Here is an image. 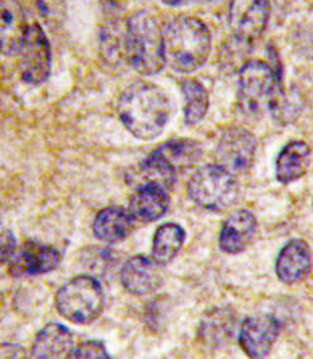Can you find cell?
I'll list each match as a JSON object with an SVG mask.
<instances>
[{"label": "cell", "mask_w": 313, "mask_h": 359, "mask_svg": "<svg viewBox=\"0 0 313 359\" xmlns=\"http://www.w3.org/2000/svg\"><path fill=\"white\" fill-rule=\"evenodd\" d=\"M274 60H251L239 71L238 106L245 115L258 118L270 112L282 121L288 118V112L293 116L283 88L282 67L277 57Z\"/></svg>", "instance_id": "cell-1"}, {"label": "cell", "mask_w": 313, "mask_h": 359, "mask_svg": "<svg viewBox=\"0 0 313 359\" xmlns=\"http://www.w3.org/2000/svg\"><path fill=\"white\" fill-rule=\"evenodd\" d=\"M172 110L167 93L149 81H137L126 87L118 101L120 121L133 137L145 142L162 134Z\"/></svg>", "instance_id": "cell-2"}, {"label": "cell", "mask_w": 313, "mask_h": 359, "mask_svg": "<svg viewBox=\"0 0 313 359\" xmlns=\"http://www.w3.org/2000/svg\"><path fill=\"white\" fill-rule=\"evenodd\" d=\"M211 33L201 19L178 15L164 28V56L169 67L192 74L207 62L211 53Z\"/></svg>", "instance_id": "cell-3"}, {"label": "cell", "mask_w": 313, "mask_h": 359, "mask_svg": "<svg viewBox=\"0 0 313 359\" xmlns=\"http://www.w3.org/2000/svg\"><path fill=\"white\" fill-rule=\"evenodd\" d=\"M126 58L143 76L156 74L167 65L164 29L151 11H139L126 20Z\"/></svg>", "instance_id": "cell-4"}, {"label": "cell", "mask_w": 313, "mask_h": 359, "mask_svg": "<svg viewBox=\"0 0 313 359\" xmlns=\"http://www.w3.org/2000/svg\"><path fill=\"white\" fill-rule=\"evenodd\" d=\"M194 205L207 211H225L238 202L240 184L235 174L218 163L199 168L187 183Z\"/></svg>", "instance_id": "cell-5"}, {"label": "cell", "mask_w": 313, "mask_h": 359, "mask_svg": "<svg viewBox=\"0 0 313 359\" xmlns=\"http://www.w3.org/2000/svg\"><path fill=\"white\" fill-rule=\"evenodd\" d=\"M58 314L74 324H90L100 316L105 305V292L100 281L88 275L69 280L57 291Z\"/></svg>", "instance_id": "cell-6"}, {"label": "cell", "mask_w": 313, "mask_h": 359, "mask_svg": "<svg viewBox=\"0 0 313 359\" xmlns=\"http://www.w3.org/2000/svg\"><path fill=\"white\" fill-rule=\"evenodd\" d=\"M18 55L22 80L28 85H41L50 77L52 67L50 41L38 23L28 27Z\"/></svg>", "instance_id": "cell-7"}, {"label": "cell", "mask_w": 313, "mask_h": 359, "mask_svg": "<svg viewBox=\"0 0 313 359\" xmlns=\"http://www.w3.org/2000/svg\"><path fill=\"white\" fill-rule=\"evenodd\" d=\"M257 149V137L253 133L241 126L227 128L216 145L218 164L235 175L246 173L254 164Z\"/></svg>", "instance_id": "cell-8"}, {"label": "cell", "mask_w": 313, "mask_h": 359, "mask_svg": "<svg viewBox=\"0 0 313 359\" xmlns=\"http://www.w3.org/2000/svg\"><path fill=\"white\" fill-rule=\"evenodd\" d=\"M282 324L272 314L248 316L239 332V346L251 359H265L269 355Z\"/></svg>", "instance_id": "cell-9"}, {"label": "cell", "mask_w": 313, "mask_h": 359, "mask_svg": "<svg viewBox=\"0 0 313 359\" xmlns=\"http://www.w3.org/2000/svg\"><path fill=\"white\" fill-rule=\"evenodd\" d=\"M269 1H235L230 8L232 37L239 46H251L263 34L269 22Z\"/></svg>", "instance_id": "cell-10"}, {"label": "cell", "mask_w": 313, "mask_h": 359, "mask_svg": "<svg viewBox=\"0 0 313 359\" xmlns=\"http://www.w3.org/2000/svg\"><path fill=\"white\" fill-rule=\"evenodd\" d=\"M61 262L57 248L37 241L25 242L13 256L8 273L15 279L32 278L53 271Z\"/></svg>", "instance_id": "cell-11"}, {"label": "cell", "mask_w": 313, "mask_h": 359, "mask_svg": "<svg viewBox=\"0 0 313 359\" xmlns=\"http://www.w3.org/2000/svg\"><path fill=\"white\" fill-rule=\"evenodd\" d=\"M312 269V251L307 242L293 238L277 256L276 273L279 281L295 285L307 278Z\"/></svg>", "instance_id": "cell-12"}, {"label": "cell", "mask_w": 313, "mask_h": 359, "mask_svg": "<svg viewBox=\"0 0 313 359\" xmlns=\"http://www.w3.org/2000/svg\"><path fill=\"white\" fill-rule=\"evenodd\" d=\"M161 266L153 259L137 255L121 267V285L132 295H147L156 291L162 284Z\"/></svg>", "instance_id": "cell-13"}, {"label": "cell", "mask_w": 313, "mask_h": 359, "mask_svg": "<svg viewBox=\"0 0 313 359\" xmlns=\"http://www.w3.org/2000/svg\"><path fill=\"white\" fill-rule=\"evenodd\" d=\"M257 217L249 210H240L226 219L219 236L220 250L229 255L244 252L257 235Z\"/></svg>", "instance_id": "cell-14"}, {"label": "cell", "mask_w": 313, "mask_h": 359, "mask_svg": "<svg viewBox=\"0 0 313 359\" xmlns=\"http://www.w3.org/2000/svg\"><path fill=\"white\" fill-rule=\"evenodd\" d=\"M169 203L168 189L154 182H147L133 194L129 211L135 221L156 222L167 213Z\"/></svg>", "instance_id": "cell-15"}, {"label": "cell", "mask_w": 313, "mask_h": 359, "mask_svg": "<svg viewBox=\"0 0 313 359\" xmlns=\"http://www.w3.org/2000/svg\"><path fill=\"white\" fill-rule=\"evenodd\" d=\"M72 346L69 328L60 323H50L36 335L29 359H69Z\"/></svg>", "instance_id": "cell-16"}, {"label": "cell", "mask_w": 313, "mask_h": 359, "mask_svg": "<svg viewBox=\"0 0 313 359\" xmlns=\"http://www.w3.org/2000/svg\"><path fill=\"white\" fill-rule=\"evenodd\" d=\"M29 25L17 1L0 3V44L6 56L18 55Z\"/></svg>", "instance_id": "cell-17"}, {"label": "cell", "mask_w": 313, "mask_h": 359, "mask_svg": "<svg viewBox=\"0 0 313 359\" xmlns=\"http://www.w3.org/2000/svg\"><path fill=\"white\" fill-rule=\"evenodd\" d=\"M312 161V149L303 140H292L283 147L276 159V178L291 184L306 175Z\"/></svg>", "instance_id": "cell-18"}, {"label": "cell", "mask_w": 313, "mask_h": 359, "mask_svg": "<svg viewBox=\"0 0 313 359\" xmlns=\"http://www.w3.org/2000/svg\"><path fill=\"white\" fill-rule=\"evenodd\" d=\"M134 217L129 210L112 205L101 210L93 222V232L98 240L110 245L124 241L132 233Z\"/></svg>", "instance_id": "cell-19"}, {"label": "cell", "mask_w": 313, "mask_h": 359, "mask_svg": "<svg viewBox=\"0 0 313 359\" xmlns=\"http://www.w3.org/2000/svg\"><path fill=\"white\" fill-rule=\"evenodd\" d=\"M186 232L180 224L173 222L163 223L153 236L152 259L159 266L168 265L183 248Z\"/></svg>", "instance_id": "cell-20"}, {"label": "cell", "mask_w": 313, "mask_h": 359, "mask_svg": "<svg viewBox=\"0 0 313 359\" xmlns=\"http://www.w3.org/2000/svg\"><path fill=\"white\" fill-rule=\"evenodd\" d=\"M175 173L192 167L202 155V147L192 139H172L154 150Z\"/></svg>", "instance_id": "cell-21"}, {"label": "cell", "mask_w": 313, "mask_h": 359, "mask_svg": "<svg viewBox=\"0 0 313 359\" xmlns=\"http://www.w3.org/2000/svg\"><path fill=\"white\" fill-rule=\"evenodd\" d=\"M181 90L185 96L186 124H199L206 116L210 106V97L206 87L196 79H185L182 81Z\"/></svg>", "instance_id": "cell-22"}, {"label": "cell", "mask_w": 313, "mask_h": 359, "mask_svg": "<svg viewBox=\"0 0 313 359\" xmlns=\"http://www.w3.org/2000/svg\"><path fill=\"white\" fill-rule=\"evenodd\" d=\"M235 319L227 310H215L201 327V337L210 346H224L234 334Z\"/></svg>", "instance_id": "cell-23"}, {"label": "cell", "mask_w": 313, "mask_h": 359, "mask_svg": "<svg viewBox=\"0 0 313 359\" xmlns=\"http://www.w3.org/2000/svg\"><path fill=\"white\" fill-rule=\"evenodd\" d=\"M100 41L105 57L112 62L115 58H119L120 53L126 56V27L120 29L114 22H110L102 27Z\"/></svg>", "instance_id": "cell-24"}, {"label": "cell", "mask_w": 313, "mask_h": 359, "mask_svg": "<svg viewBox=\"0 0 313 359\" xmlns=\"http://www.w3.org/2000/svg\"><path fill=\"white\" fill-rule=\"evenodd\" d=\"M69 359H112L105 344L100 341H82L74 348Z\"/></svg>", "instance_id": "cell-25"}, {"label": "cell", "mask_w": 313, "mask_h": 359, "mask_svg": "<svg viewBox=\"0 0 313 359\" xmlns=\"http://www.w3.org/2000/svg\"><path fill=\"white\" fill-rule=\"evenodd\" d=\"M0 248H1V262L9 264L13 256L17 252V240L15 236L13 235L11 229H3L1 231V238H0Z\"/></svg>", "instance_id": "cell-26"}, {"label": "cell", "mask_w": 313, "mask_h": 359, "mask_svg": "<svg viewBox=\"0 0 313 359\" xmlns=\"http://www.w3.org/2000/svg\"><path fill=\"white\" fill-rule=\"evenodd\" d=\"M0 359H29L27 351L15 343H4L0 348Z\"/></svg>", "instance_id": "cell-27"}, {"label": "cell", "mask_w": 313, "mask_h": 359, "mask_svg": "<svg viewBox=\"0 0 313 359\" xmlns=\"http://www.w3.org/2000/svg\"><path fill=\"white\" fill-rule=\"evenodd\" d=\"M302 41H303L302 48L306 50L309 56H313V18L305 27L302 33Z\"/></svg>", "instance_id": "cell-28"}, {"label": "cell", "mask_w": 313, "mask_h": 359, "mask_svg": "<svg viewBox=\"0 0 313 359\" xmlns=\"http://www.w3.org/2000/svg\"><path fill=\"white\" fill-rule=\"evenodd\" d=\"M312 205H313V202H312Z\"/></svg>", "instance_id": "cell-29"}]
</instances>
